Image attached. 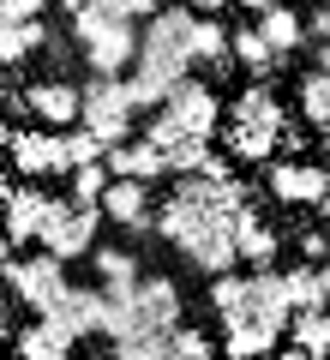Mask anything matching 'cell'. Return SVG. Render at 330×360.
Here are the masks:
<instances>
[{
  "instance_id": "1",
  "label": "cell",
  "mask_w": 330,
  "mask_h": 360,
  "mask_svg": "<svg viewBox=\"0 0 330 360\" xmlns=\"http://www.w3.org/2000/svg\"><path fill=\"white\" fill-rule=\"evenodd\" d=\"M192 25H198V13L186 6H156L151 18H144L139 30V54H132V72L156 78V84H174V78L192 72Z\"/></svg>"
},
{
  "instance_id": "2",
  "label": "cell",
  "mask_w": 330,
  "mask_h": 360,
  "mask_svg": "<svg viewBox=\"0 0 330 360\" xmlns=\"http://www.w3.org/2000/svg\"><path fill=\"white\" fill-rule=\"evenodd\" d=\"M282 127H288V115H282V103L270 96V84H253V90H241L229 103L222 144H229V156H241V162H265V156H277Z\"/></svg>"
},
{
  "instance_id": "3",
  "label": "cell",
  "mask_w": 330,
  "mask_h": 360,
  "mask_svg": "<svg viewBox=\"0 0 330 360\" xmlns=\"http://www.w3.org/2000/svg\"><path fill=\"white\" fill-rule=\"evenodd\" d=\"M78 127H90L102 144H127L132 139V96L120 72H90L78 84Z\"/></svg>"
},
{
  "instance_id": "4",
  "label": "cell",
  "mask_w": 330,
  "mask_h": 360,
  "mask_svg": "<svg viewBox=\"0 0 330 360\" xmlns=\"http://www.w3.org/2000/svg\"><path fill=\"white\" fill-rule=\"evenodd\" d=\"M102 229V205H84V198H49V217H42L37 246H49L54 258H90Z\"/></svg>"
},
{
  "instance_id": "5",
  "label": "cell",
  "mask_w": 330,
  "mask_h": 360,
  "mask_svg": "<svg viewBox=\"0 0 330 360\" xmlns=\"http://www.w3.org/2000/svg\"><path fill=\"white\" fill-rule=\"evenodd\" d=\"M61 288H66V258H54L49 246H42V252H25V258H6V295H13L18 307L42 312Z\"/></svg>"
},
{
  "instance_id": "6",
  "label": "cell",
  "mask_w": 330,
  "mask_h": 360,
  "mask_svg": "<svg viewBox=\"0 0 330 360\" xmlns=\"http://www.w3.org/2000/svg\"><path fill=\"white\" fill-rule=\"evenodd\" d=\"M288 319H294V307H288V295H282V270H277V264H258L253 276H246L241 312H234L222 330H234V324H258V330L282 336V330H288Z\"/></svg>"
},
{
  "instance_id": "7",
  "label": "cell",
  "mask_w": 330,
  "mask_h": 360,
  "mask_svg": "<svg viewBox=\"0 0 330 360\" xmlns=\"http://www.w3.org/2000/svg\"><path fill=\"white\" fill-rule=\"evenodd\" d=\"M156 115H163L168 127H180V132H204V139H210L216 120H222V103H216V90L204 84V78L186 72V78L168 84V96L156 103Z\"/></svg>"
},
{
  "instance_id": "8",
  "label": "cell",
  "mask_w": 330,
  "mask_h": 360,
  "mask_svg": "<svg viewBox=\"0 0 330 360\" xmlns=\"http://www.w3.org/2000/svg\"><path fill=\"white\" fill-rule=\"evenodd\" d=\"M37 319H49V324H61L72 342H84V336H96L102 330V283L90 288V283H66L61 295L49 300V307L37 312Z\"/></svg>"
},
{
  "instance_id": "9",
  "label": "cell",
  "mask_w": 330,
  "mask_h": 360,
  "mask_svg": "<svg viewBox=\"0 0 330 360\" xmlns=\"http://www.w3.org/2000/svg\"><path fill=\"white\" fill-rule=\"evenodd\" d=\"M270 193L282 198V205H312L330 193V162H294V156H282V162H270Z\"/></svg>"
},
{
  "instance_id": "10",
  "label": "cell",
  "mask_w": 330,
  "mask_h": 360,
  "mask_svg": "<svg viewBox=\"0 0 330 360\" xmlns=\"http://www.w3.org/2000/svg\"><path fill=\"white\" fill-rule=\"evenodd\" d=\"M6 150H13V168L25 180H37V174H66V132L54 127V132H13V144H6Z\"/></svg>"
},
{
  "instance_id": "11",
  "label": "cell",
  "mask_w": 330,
  "mask_h": 360,
  "mask_svg": "<svg viewBox=\"0 0 330 360\" xmlns=\"http://www.w3.org/2000/svg\"><path fill=\"white\" fill-rule=\"evenodd\" d=\"M132 324L139 330H174L180 324V288L168 276H139V288H132Z\"/></svg>"
},
{
  "instance_id": "12",
  "label": "cell",
  "mask_w": 330,
  "mask_h": 360,
  "mask_svg": "<svg viewBox=\"0 0 330 360\" xmlns=\"http://www.w3.org/2000/svg\"><path fill=\"white\" fill-rule=\"evenodd\" d=\"M102 217L108 222H120V229H156V217H151V180H108L102 186Z\"/></svg>"
},
{
  "instance_id": "13",
  "label": "cell",
  "mask_w": 330,
  "mask_h": 360,
  "mask_svg": "<svg viewBox=\"0 0 330 360\" xmlns=\"http://www.w3.org/2000/svg\"><path fill=\"white\" fill-rule=\"evenodd\" d=\"M102 162H108V174H120V180H163V174H168V156L156 150L151 139L108 144V150H102Z\"/></svg>"
},
{
  "instance_id": "14",
  "label": "cell",
  "mask_w": 330,
  "mask_h": 360,
  "mask_svg": "<svg viewBox=\"0 0 330 360\" xmlns=\"http://www.w3.org/2000/svg\"><path fill=\"white\" fill-rule=\"evenodd\" d=\"M25 108L42 120V127H78V84H66V78L30 84L25 90Z\"/></svg>"
},
{
  "instance_id": "15",
  "label": "cell",
  "mask_w": 330,
  "mask_h": 360,
  "mask_svg": "<svg viewBox=\"0 0 330 360\" xmlns=\"http://www.w3.org/2000/svg\"><path fill=\"white\" fill-rule=\"evenodd\" d=\"M234 252H241L253 270H258V264H277V252H282V234L270 229V222L258 217L253 205H246V210H234Z\"/></svg>"
},
{
  "instance_id": "16",
  "label": "cell",
  "mask_w": 330,
  "mask_h": 360,
  "mask_svg": "<svg viewBox=\"0 0 330 360\" xmlns=\"http://www.w3.org/2000/svg\"><path fill=\"white\" fill-rule=\"evenodd\" d=\"M6 234H13V246L37 240L42 234V217H49V193H37V186H6Z\"/></svg>"
},
{
  "instance_id": "17",
  "label": "cell",
  "mask_w": 330,
  "mask_h": 360,
  "mask_svg": "<svg viewBox=\"0 0 330 360\" xmlns=\"http://www.w3.org/2000/svg\"><path fill=\"white\" fill-rule=\"evenodd\" d=\"M13 354H18V360H66V354H72V336H66L61 324L37 319L30 330L13 336Z\"/></svg>"
},
{
  "instance_id": "18",
  "label": "cell",
  "mask_w": 330,
  "mask_h": 360,
  "mask_svg": "<svg viewBox=\"0 0 330 360\" xmlns=\"http://www.w3.org/2000/svg\"><path fill=\"white\" fill-rule=\"evenodd\" d=\"M186 258L204 270V276H216V270H234V264H241V252H234V222H229V229L198 234V240L186 246Z\"/></svg>"
},
{
  "instance_id": "19",
  "label": "cell",
  "mask_w": 330,
  "mask_h": 360,
  "mask_svg": "<svg viewBox=\"0 0 330 360\" xmlns=\"http://www.w3.org/2000/svg\"><path fill=\"white\" fill-rule=\"evenodd\" d=\"M258 30H265V42H270L277 54H294V49L306 42V18L294 13V6H282V0L258 13Z\"/></svg>"
},
{
  "instance_id": "20",
  "label": "cell",
  "mask_w": 330,
  "mask_h": 360,
  "mask_svg": "<svg viewBox=\"0 0 330 360\" xmlns=\"http://www.w3.org/2000/svg\"><path fill=\"white\" fill-rule=\"evenodd\" d=\"M288 336H294V348H300L306 360H324V354H330V312H324V307L294 312V319H288Z\"/></svg>"
},
{
  "instance_id": "21",
  "label": "cell",
  "mask_w": 330,
  "mask_h": 360,
  "mask_svg": "<svg viewBox=\"0 0 330 360\" xmlns=\"http://www.w3.org/2000/svg\"><path fill=\"white\" fill-rule=\"evenodd\" d=\"M49 42V25L42 18H25V25H0V66H18L30 54H42Z\"/></svg>"
},
{
  "instance_id": "22",
  "label": "cell",
  "mask_w": 330,
  "mask_h": 360,
  "mask_svg": "<svg viewBox=\"0 0 330 360\" xmlns=\"http://www.w3.org/2000/svg\"><path fill=\"white\" fill-rule=\"evenodd\" d=\"M90 264H96V276L108 288H139V276H144L139 252H120V246H90Z\"/></svg>"
},
{
  "instance_id": "23",
  "label": "cell",
  "mask_w": 330,
  "mask_h": 360,
  "mask_svg": "<svg viewBox=\"0 0 330 360\" xmlns=\"http://www.w3.org/2000/svg\"><path fill=\"white\" fill-rule=\"evenodd\" d=\"M229 37L234 30H222L210 13H198V25H192V66H216L222 72L229 66Z\"/></svg>"
},
{
  "instance_id": "24",
  "label": "cell",
  "mask_w": 330,
  "mask_h": 360,
  "mask_svg": "<svg viewBox=\"0 0 330 360\" xmlns=\"http://www.w3.org/2000/svg\"><path fill=\"white\" fill-rule=\"evenodd\" d=\"M229 60H241L246 72H258V78H265L270 66L282 60V54L265 42V30H258V25H246V30H234V37H229Z\"/></svg>"
},
{
  "instance_id": "25",
  "label": "cell",
  "mask_w": 330,
  "mask_h": 360,
  "mask_svg": "<svg viewBox=\"0 0 330 360\" xmlns=\"http://www.w3.org/2000/svg\"><path fill=\"white\" fill-rule=\"evenodd\" d=\"M163 156H168V174H198L204 156H210V139H204V132H174V139L163 144Z\"/></svg>"
},
{
  "instance_id": "26",
  "label": "cell",
  "mask_w": 330,
  "mask_h": 360,
  "mask_svg": "<svg viewBox=\"0 0 330 360\" xmlns=\"http://www.w3.org/2000/svg\"><path fill=\"white\" fill-rule=\"evenodd\" d=\"M282 295H288V307L294 312H306V307H324V288H318V264H294V270H282Z\"/></svg>"
},
{
  "instance_id": "27",
  "label": "cell",
  "mask_w": 330,
  "mask_h": 360,
  "mask_svg": "<svg viewBox=\"0 0 330 360\" xmlns=\"http://www.w3.org/2000/svg\"><path fill=\"white\" fill-rule=\"evenodd\" d=\"M282 336H270V330H258V324H234L229 336H222V354L229 360H258V354H270Z\"/></svg>"
},
{
  "instance_id": "28",
  "label": "cell",
  "mask_w": 330,
  "mask_h": 360,
  "mask_svg": "<svg viewBox=\"0 0 330 360\" xmlns=\"http://www.w3.org/2000/svg\"><path fill=\"white\" fill-rule=\"evenodd\" d=\"M115 360H168V330H132V336H115L108 348Z\"/></svg>"
},
{
  "instance_id": "29",
  "label": "cell",
  "mask_w": 330,
  "mask_h": 360,
  "mask_svg": "<svg viewBox=\"0 0 330 360\" xmlns=\"http://www.w3.org/2000/svg\"><path fill=\"white\" fill-rule=\"evenodd\" d=\"M300 115L312 120V127H330V78L318 72V66L300 78Z\"/></svg>"
},
{
  "instance_id": "30",
  "label": "cell",
  "mask_w": 330,
  "mask_h": 360,
  "mask_svg": "<svg viewBox=\"0 0 330 360\" xmlns=\"http://www.w3.org/2000/svg\"><path fill=\"white\" fill-rule=\"evenodd\" d=\"M241 300H246V276H234V270H216V276H210V307H216V319L229 324L234 312H241Z\"/></svg>"
},
{
  "instance_id": "31",
  "label": "cell",
  "mask_w": 330,
  "mask_h": 360,
  "mask_svg": "<svg viewBox=\"0 0 330 360\" xmlns=\"http://www.w3.org/2000/svg\"><path fill=\"white\" fill-rule=\"evenodd\" d=\"M210 354H216V342L204 330H186V324L168 330V360H210Z\"/></svg>"
},
{
  "instance_id": "32",
  "label": "cell",
  "mask_w": 330,
  "mask_h": 360,
  "mask_svg": "<svg viewBox=\"0 0 330 360\" xmlns=\"http://www.w3.org/2000/svg\"><path fill=\"white\" fill-rule=\"evenodd\" d=\"M66 180H72V198H84V205H96V198H102V186H108L115 174H108V162H78V168H72Z\"/></svg>"
},
{
  "instance_id": "33",
  "label": "cell",
  "mask_w": 330,
  "mask_h": 360,
  "mask_svg": "<svg viewBox=\"0 0 330 360\" xmlns=\"http://www.w3.org/2000/svg\"><path fill=\"white\" fill-rule=\"evenodd\" d=\"M102 150H108V144H102L96 139V132H90V127H66V162H102ZM72 168H66V174H72Z\"/></svg>"
},
{
  "instance_id": "34",
  "label": "cell",
  "mask_w": 330,
  "mask_h": 360,
  "mask_svg": "<svg viewBox=\"0 0 330 360\" xmlns=\"http://www.w3.org/2000/svg\"><path fill=\"white\" fill-rule=\"evenodd\" d=\"M49 0H0V25H25V18H42Z\"/></svg>"
},
{
  "instance_id": "35",
  "label": "cell",
  "mask_w": 330,
  "mask_h": 360,
  "mask_svg": "<svg viewBox=\"0 0 330 360\" xmlns=\"http://www.w3.org/2000/svg\"><path fill=\"white\" fill-rule=\"evenodd\" d=\"M96 6H108L115 18H132V25H139V18H151L163 0H96Z\"/></svg>"
},
{
  "instance_id": "36",
  "label": "cell",
  "mask_w": 330,
  "mask_h": 360,
  "mask_svg": "<svg viewBox=\"0 0 330 360\" xmlns=\"http://www.w3.org/2000/svg\"><path fill=\"white\" fill-rule=\"evenodd\" d=\"M300 258H306V264H324V258H330V234L324 229H306L300 234Z\"/></svg>"
},
{
  "instance_id": "37",
  "label": "cell",
  "mask_w": 330,
  "mask_h": 360,
  "mask_svg": "<svg viewBox=\"0 0 330 360\" xmlns=\"http://www.w3.org/2000/svg\"><path fill=\"white\" fill-rule=\"evenodd\" d=\"M306 37H318V42L330 37V6H318V13H312V25H306Z\"/></svg>"
},
{
  "instance_id": "38",
  "label": "cell",
  "mask_w": 330,
  "mask_h": 360,
  "mask_svg": "<svg viewBox=\"0 0 330 360\" xmlns=\"http://www.w3.org/2000/svg\"><path fill=\"white\" fill-rule=\"evenodd\" d=\"M222 6H234V0H192V13H210V18L222 13Z\"/></svg>"
},
{
  "instance_id": "39",
  "label": "cell",
  "mask_w": 330,
  "mask_h": 360,
  "mask_svg": "<svg viewBox=\"0 0 330 360\" xmlns=\"http://www.w3.org/2000/svg\"><path fill=\"white\" fill-rule=\"evenodd\" d=\"M318 288H324V307H330V258L318 264Z\"/></svg>"
},
{
  "instance_id": "40",
  "label": "cell",
  "mask_w": 330,
  "mask_h": 360,
  "mask_svg": "<svg viewBox=\"0 0 330 360\" xmlns=\"http://www.w3.org/2000/svg\"><path fill=\"white\" fill-rule=\"evenodd\" d=\"M318 72L330 78V42H318Z\"/></svg>"
},
{
  "instance_id": "41",
  "label": "cell",
  "mask_w": 330,
  "mask_h": 360,
  "mask_svg": "<svg viewBox=\"0 0 330 360\" xmlns=\"http://www.w3.org/2000/svg\"><path fill=\"white\" fill-rule=\"evenodd\" d=\"M234 6H246V13H265V6H277V0H234Z\"/></svg>"
},
{
  "instance_id": "42",
  "label": "cell",
  "mask_w": 330,
  "mask_h": 360,
  "mask_svg": "<svg viewBox=\"0 0 330 360\" xmlns=\"http://www.w3.org/2000/svg\"><path fill=\"white\" fill-rule=\"evenodd\" d=\"M13 330V307H6V300H0V336Z\"/></svg>"
},
{
  "instance_id": "43",
  "label": "cell",
  "mask_w": 330,
  "mask_h": 360,
  "mask_svg": "<svg viewBox=\"0 0 330 360\" xmlns=\"http://www.w3.org/2000/svg\"><path fill=\"white\" fill-rule=\"evenodd\" d=\"M6 258H13V234L0 229V264H6Z\"/></svg>"
},
{
  "instance_id": "44",
  "label": "cell",
  "mask_w": 330,
  "mask_h": 360,
  "mask_svg": "<svg viewBox=\"0 0 330 360\" xmlns=\"http://www.w3.org/2000/svg\"><path fill=\"white\" fill-rule=\"evenodd\" d=\"M318 217H324V234H330V193L318 198Z\"/></svg>"
},
{
  "instance_id": "45",
  "label": "cell",
  "mask_w": 330,
  "mask_h": 360,
  "mask_svg": "<svg viewBox=\"0 0 330 360\" xmlns=\"http://www.w3.org/2000/svg\"><path fill=\"white\" fill-rule=\"evenodd\" d=\"M324 156H330V127H324Z\"/></svg>"
},
{
  "instance_id": "46",
  "label": "cell",
  "mask_w": 330,
  "mask_h": 360,
  "mask_svg": "<svg viewBox=\"0 0 330 360\" xmlns=\"http://www.w3.org/2000/svg\"><path fill=\"white\" fill-rule=\"evenodd\" d=\"M324 312H330V307H324Z\"/></svg>"
}]
</instances>
